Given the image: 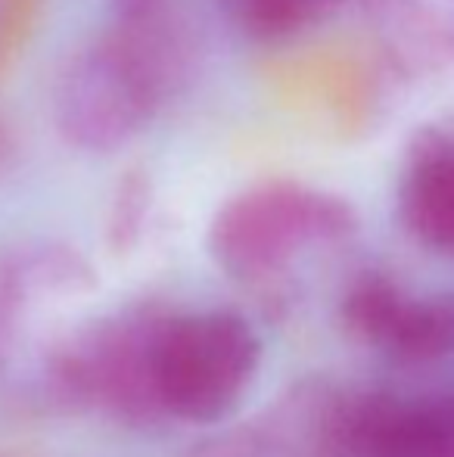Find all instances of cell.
<instances>
[{"label": "cell", "instance_id": "1", "mask_svg": "<svg viewBox=\"0 0 454 457\" xmlns=\"http://www.w3.org/2000/svg\"><path fill=\"white\" fill-rule=\"evenodd\" d=\"M97 289L75 249L37 246L0 265V389L19 404L54 411V383L87 320L78 308Z\"/></svg>", "mask_w": 454, "mask_h": 457}, {"label": "cell", "instance_id": "2", "mask_svg": "<svg viewBox=\"0 0 454 457\" xmlns=\"http://www.w3.org/2000/svg\"><path fill=\"white\" fill-rule=\"evenodd\" d=\"M171 54L162 25L115 29L78 50L60 72L54 121L85 153H115L153 121L169 87Z\"/></svg>", "mask_w": 454, "mask_h": 457}, {"label": "cell", "instance_id": "3", "mask_svg": "<svg viewBox=\"0 0 454 457\" xmlns=\"http://www.w3.org/2000/svg\"><path fill=\"white\" fill-rule=\"evenodd\" d=\"M355 212L330 193L302 184H261L219 209L209 253L227 277L265 287L296 259L351 237Z\"/></svg>", "mask_w": 454, "mask_h": 457}, {"label": "cell", "instance_id": "4", "mask_svg": "<svg viewBox=\"0 0 454 457\" xmlns=\"http://www.w3.org/2000/svg\"><path fill=\"white\" fill-rule=\"evenodd\" d=\"M169 308L137 305L87 320L54 383V411H100L125 427L165 420L156 392V349Z\"/></svg>", "mask_w": 454, "mask_h": 457}, {"label": "cell", "instance_id": "5", "mask_svg": "<svg viewBox=\"0 0 454 457\" xmlns=\"http://www.w3.org/2000/svg\"><path fill=\"white\" fill-rule=\"evenodd\" d=\"M261 361V339L227 308L165 318L156 349V392L165 420L219 423L240 404Z\"/></svg>", "mask_w": 454, "mask_h": 457}, {"label": "cell", "instance_id": "6", "mask_svg": "<svg viewBox=\"0 0 454 457\" xmlns=\"http://www.w3.org/2000/svg\"><path fill=\"white\" fill-rule=\"evenodd\" d=\"M361 389L330 377L293 383L261 414L243 420L181 457H351Z\"/></svg>", "mask_w": 454, "mask_h": 457}, {"label": "cell", "instance_id": "7", "mask_svg": "<svg viewBox=\"0 0 454 457\" xmlns=\"http://www.w3.org/2000/svg\"><path fill=\"white\" fill-rule=\"evenodd\" d=\"M343 327L401 364H430L454 349V305L417 299L383 274H361L343 295Z\"/></svg>", "mask_w": 454, "mask_h": 457}, {"label": "cell", "instance_id": "8", "mask_svg": "<svg viewBox=\"0 0 454 457\" xmlns=\"http://www.w3.org/2000/svg\"><path fill=\"white\" fill-rule=\"evenodd\" d=\"M351 457H454V398L361 392Z\"/></svg>", "mask_w": 454, "mask_h": 457}, {"label": "cell", "instance_id": "9", "mask_svg": "<svg viewBox=\"0 0 454 457\" xmlns=\"http://www.w3.org/2000/svg\"><path fill=\"white\" fill-rule=\"evenodd\" d=\"M399 209L420 246L454 255V144L433 140L414 150L401 175Z\"/></svg>", "mask_w": 454, "mask_h": 457}, {"label": "cell", "instance_id": "10", "mask_svg": "<svg viewBox=\"0 0 454 457\" xmlns=\"http://www.w3.org/2000/svg\"><path fill=\"white\" fill-rule=\"evenodd\" d=\"M340 0H225L227 16L246 35L274 41L302 31Z\"/></svg>", "mask_w": 454, "mask_h": 457}, {"label": "cell", "instance_id": "11", "mask_svg": "<svg viewBox=\"0 0 454 457\" xmlns=\"http://www.w3.org/2000/svg\"><path fill=\"white\" fill-rule=\"evenodd\" d=\"M146 205H150V187H146L140 175H128L125 184L119 187V196H115L112 215H110V243L115 253L137 243Z\"/></svg>", "mask_w": 454, "mask_h": 457}, {"label": "cell", "instance_id": "12", "mask_svg": "<svg viewBox=\"0 0 454 457\" xmlns=\"http://www.w3.org/2000/svg\"><path fill=\"white\" fill-rule=\"evenodd\" d=\"M119 29H156L162 25L165 0H110Z\"/></svg>", "mask_w": 454, "mask_h": 457}]
</instances>
